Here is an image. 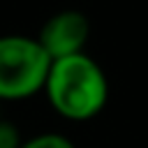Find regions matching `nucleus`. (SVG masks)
<instances>
[{
	"mask_svg": "<svg viewBox=\"0 0 148 148\" xmlns=\"http://www.w3.org/2000/svg\"><path fill=\"white\" fill-rule=\"evenodd\" d=\"M42 95L58 118L69 123H88L106 109L111 86L106 72L92 56L76 53L51 60Z\"/></svg>",
	"mask_w": 148,
	"mask_h": 148,
	"instance_id": "obj_1",
	"label": "nucleus"
},
{
	"mask_svg": "<svg viewBox=\"0 0 148 148\" xmlns=\"http://www.w3.org/2000/svg\"><path fill=\"white\" fill-rule=\"evenodd\" d=\"M51 58L30 35H0V104L42 95Z\"/></svg>",
	"mask_w": 148,
	"mask_h": 148,
	"instance_id": "obj_2",
	"label": "nucleus"
},
{
	"mask_svg": "<svg viewBox=\"0 0 148 148\" xmlns=\"http://www.w3.org/2000/svg\"><path fill=\"white\" fill-rule=\"evenodd\" d=\"M88 39H90V21L79 9H60L51 14L37 32V42L42 44V49L51 60L86 53Z\"/></svg>",
	"mask_w": 148,
	"mask_h": 148,
	"instance_id": "obj_3",
	"label": "nucleus"
},
{
	"mask_svg": "<svg viewBox=\"0 0 148 148\" xmlns=\"http://www.w3.org/2000/svg\"><path fill=\"white\" fill-rule=\"evenodd\" d=\"M21 148H76V143L65 132L44 130V132H35V134L25 136Z\"/></svg>",
	"mask_w": 148,
	"mask_h": 148,
	"instance_id": "obj_4",
	"label": "nucleus"
},
{
	"mask_svg": "<svg viewBox=\"0 0 148 148\" xmlns=\"http://www.w3.org/2000/svg\"><path fill=\"white\" fill-rule=\"evenodd\" d=\"M23 139L25 134L21 132V127L14 120L0 116V148H21Z\"/></svg>",
	"mask_w": 148,
	"mask_h": 148,
	"instance_id": "obj_5",
	"label": "nucleus"
}]
</instances>
